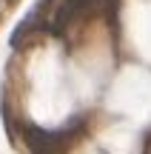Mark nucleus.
<instances>
[{"label": "nucleus", "mask_w": 151, "mask_h": 154, "mask_svg": "<svg viewBox=\"0 0 151 154\" xmlns=\"http://www.w3.org/2000/svg\"><path fill=\"white\" fill-rule=\"evenodd\" d=\"M86 128V120H74L63 128H40V126H23V140L32 154H66L71 140H77Z\"/></svg>", "instance_id": "nucleus-1"}, {"label": "nucleus", "mask_w": 151, "mask_h": 154, "mask_svg": "<svg viewBox=\"0 0 151 154\" xmlns=\"http://www.w3.org/2000/svg\"><path fill=\"white\" fill-rule=\"evenodd\" d=\"M91 6H94V0H63V3L54 9V14H51L49 29H51L54 34H66L68 29L80 20V17L89 14Z\"/></svg>", "instance_id": "nucleus-2"}]
</instances>
